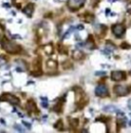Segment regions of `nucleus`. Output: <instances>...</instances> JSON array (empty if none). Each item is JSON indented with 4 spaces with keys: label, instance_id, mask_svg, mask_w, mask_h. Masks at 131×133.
I'll return each mask as SVG.
<instances>
[{
    "label": "nucleus",
    "instance_id": "f257e3e1",
    "mask_svg": "<svg viewBox=\"0 0 131 133\" xmlns=\"http://www.w3.org/2000/svg\"><path fill=\"white\" fill-rule=\"evenodd\" d=\"M0 42H1L2 48L10 54H18L22 51V48L20 45H18V44H16L12 41H9L6 37H3L1 40H0Z\"/></svg>",
    "mask_w": 131,
    "mask_h": 133
},
{
    "label": "nucleus",
    "instance_id": "f03ea898",
    "mask_svg": "<svg viewBox=\"0 0 131 133\" xmlns=\"http://www.w3.org/2000/svg\"><path fill=\"white\" fill-rule=\"evenodd\" d=\"M0 102H8L9 104H12L14 106L20 104V99L16 96L10 94V93H3L0 96Z\"/></svg>",
    "mask_w": 131,
    "mask_h": 133
},
{
    "label": "nucleus",
    "instance_id": "7ed1b4c3",
    "mask_svg": "<svg viewBox=\"0 0 131 133\" xmlns=\"http://www.w3.org/2000/svg\"><path fill=\"white\" fill-rule=\"evenodd\" d=\"M131 91V87L130 86H123V85H116L114 87V92L119 95V96H124L127 95Z\"/></svg>",
    "mask_w": 131,
    "mask_h": 133
},
{
    "label": "nucleus",
    "instance_id": "20e7f679",
    "mask_svg": "<svg viewBox=\"0 0 131 133\" xmlns=\"http://www.w3.org/2000/svg\"><path fill=\"white\" fill-rule=\"evenodd\" d=\"M112 32L117 38H121L125 34V26L123 24H116L112 27Z\"/></svg>",
    "mask_w": 131,
    "mask_h": 133
},
{
    "label": "nucleus",
    "instance_id": "39448f33",
    "mask_svg": "<svg viewBox=\"0 0 131 133\" xmlns=\"http://www.w3.org/2000/svg\"><path fill=\"white\" fill-rule=\"evenodd\" d=\"M85 0H69L68 2V7L71 10H78L84 5Z\"/></svg>",
    "mask_w": 131,
    "mask_h": 133
},
{
    "label": "nucleus",
    "instance_id": "423d86ee",
    "mask_svg": "<svg viewBox=\"0 0 131 133\" xmlns=\"http://www.w3.org/2000/svg\"><path fill=\"white\" fill-rule=\"evenodd\" d=\"M95 94L100 97H106L108 95V90L106 85L104 84H100L97 85L96 88H95Z\"/></svg>",
    "mask_w": 131,
    "mask_h": 133
},
{
    "label": "nucleus",
    "instance_id": "0eeeda50",
    "mask_svg": "<svg viewBox=\"0 0 131 133\" xmlns=\"http://www.w3.org/2000/svg\"><path fill=\"white\" fill-rule=\"evenodd\" d=\"M111 78L114 81H122L126 79V73L123 71H113L111 74Z\"/></svg>",
    "mask_w": 131,
    "mask_h": 133
},
{
    "label": "nucleus",
    "instance_id": "6e6552de",
    "mask_svg": "<svg viewBox=\"0 0 131 133\" xmlns=\"http://www.w3.org/2000/svg\"><path fill=\"white\" fill-rule=\"evenodd\" d=\"M26 108L27 110H29L30 113H36V114H39V110L36 106V104L33 99H29L27 104H26Z\"/></svg>",
    "mask_w": 131,
    "mask_h": 133
},
{
    "label": "nucleus",
    "instance_id": "1a4fd4ad",
    "mask_svg": "<svg viewBox=\"0 0 131 133\" xmlns=\"http://www.w3.org/2000/svg\"><path fill=\"white\" fill-rule=\"evenodd\" d=\"M23 12L25 14H27V16L31 18L32 14H33V12H34V4H32V3H29L28 5L25 6V8L23 9Z\"/></svg>",
    "mask_w": 131,
    "mask_h": 133
},
{
    "label": "nucleus",
    "instance_id": "9d476101",
    "mask_svg": "<svg viewBox=\"0 0 131 133\" xmlns=\"http://www.w3.org/2000/svg\"><path fill=\"white\" fill-rule=\"evenodd\" d=\"M46 66H47V69H48V72L49 71H56V69H58V62L52 60H48L46 62Z\"/></svg>",
    "mask_w": 131,
    "mask_h": 133
},
{
    "label": "nucleus",
    "instance_id": "9b49d317",
    "mask_svg": "<svg viewBox=\"0 0 131 133\" xmlns=\"http://www.w3.org/2000/svg\"><path fill=\"white\" fill-rule=\"evenodd\" d=\"M86 48L88 49H94L95 48V43H94V40L92 38V36H89L88 39H87V41L85 42V45H84Z\"/></svg>",
    "mask_w": 131,
    "mask_h": 133
},
{
    "label": "nucleus",
    "instance_id": "f8f14e48",
    "mask_svg": "<svg viewBox=\"0 0 131 133\" xmlns=\"http://www.w3.org/2000/svg\"><path fill=\"white\" fill-rule=\"evenodd\" d=\"M41 58L38 56L34 60V62H33V68H34V70L33 71H41Z\"/></svg>",
    "mask_w": 131,
    "mask_h": 133
},
{
    "label": "nucleus",
    "instance_id": "ddd939ff",
    "mask_svg": "<svg viewBox=\"0 0 131 133\" xmlns=\"http://www.w3.org/2000/svg\"><path fill=\"white\" fill-rule=\"evenodd\" d=\"M72 56H73V58L75 60H81L84 58V54L80 50H75V51H73V55H72Z\"/></svg>",
    "mask_w": 131,
    "mask_h": 133
},
{
    "label": "nucleus",
    "instance_id": "4468645a",
    "mask_svg": "<svg viewBox=\"0 0 131 133\" xmlns=\"http://www.w3.org/2000/svg\"><path fill=\"white\" fill-rule=\"evenodd\" d=\"M106 32V26H104V25H98V26H97L96 34H97L98 36H102Z\"/></svg>",
    "mask_w": 131,
    "mask_h": 133
},
{
    "label": "nucleus",
    "instance_id": "2eb2a0df",
    "mask_svg": "<svg viewBox=\"0 0 131 133\" xmlns=\"http://www.w3.org/2000/svg\"><path fill=\"white\" fill-rule=\"evenodd\" d=\"M64 98L62 99V102H58V104H56V106L53 108V110L54 112H56V113H62V104H64Z\"/></svg>",
    "mask_w": 131,
    "mask_h": 133
},
{
    "label": "nucleus",
    "instance_id": "dca6fc26",
    "mask_svg": "<svg viewBox=\"0 0 131 133\" xmlns=\"http://www.w3.org/2000/svg\"><path fill=\"white\" fill-rule=\"evenodd\" d=\"M43 49H44V51H45L46 54H49L50 55V54L53 53V46L51 45V44H47V45H45Z\"/></svg>",
    "mask_w": 131,
    "mask_h": 133
},
{
    "label": "nucleus",
    "instance_id": "f3484780",
    "mask_svg": "<svg viewBox=\"0 0 131 133\" xmlns=\"http://www.w3.org/2000/svg\"><path fill=\"white\" fill-rule=\"evenodd\" d=\"M84 18H85V22H87V23H91V22L94 20V16L89 14V12H86L84 14Z\"/></svg>",
    "mask_w": 131,
    "mask_h": 133
},
{
    "label": "nucleus",
    "instance_id": "a211bd4d",
    "mask_svg": "<svg viewBox=\"0 0 131 133\" xmlns=\"http://www.w3.org/2000/svg\"><path fill=\"white\" fill-rule=\"evenodd\" d=\"M58 52L60 54H68V48L64 46L62 44H58Z\"/></svg>",
    "mask_w": 131,
    "mask_h": 133
},
{
    "label": "nucleus",
    "instance_id": "6ab92c4d",
    "mask_svg": "<svg viewBox=\"0 0 131 133\" xmlns=\"http://www.w3.org/2000/svg\"><path fill=\"white\" fill-rule=\"evenodd\" d=\"M104 110H106V112H110V113H114V112H118L119 110H117V108L114 106H108L104 108Z\"/></svg>",
    "mask_w": 131,
    "mask_h": 133
},
{
    "label": "nucleus",
    "instance_id": "aec40b11",
    "mask_svg": "<svg viewBox=\"0 0 131 133\" xmlns=\"http://www.w3.org/2000/svg\"><path fill=\"white\" fill-rule=\"evenodd\" d=\"M126 122H127V120L124 117L123 118H119L118 119V126L119 127H124L126 125Z\"/></svg>",
    "mask_w": 131,
    "mask_h": 133
},
{
    "label": "nucleus",
    "instance_id": "412c9836",
    "mask_svg": "<svg viewBox=\"0 0 131 133\" xmlns=\"http://www.w3.org/2000/svg\"><path fill=\"white\" fill-rule=\"evenodd\" d=\"M54 128L56 129H58V130H62L64 129V123L62 120H58L56 124H54Z\"/></svg>",
    "mask_w": 131,
    "mask_h": 133
},
{
    "label": "nucleus",
    "instance_id": "4be33fe9",
    "mask_svg": "<svg viewBox=\"0 0 131 133\" xmlns=\"http://www.w3.org/2000/svg\"><path fill=\"white\" fill-rule=\"evenodd\" d=\"M70 125L72 127H78L79 125V120L78 119H70Z\"/></svg>",
    "mask_w": 131,
    "mask_h": 133
},
{
    "label": "nucleus",
    "instance_id": "5701e85b",
    "mask_svg": "<svg viewBox=\"0 0 131 133\" xmlns=\"http://www.w3.org/2000/svg\"><path fill=\"white\" fill-rule=\"evenodd\" d=\"M16 64H20V66H18L20 69H22V70H23V71L27 69V64H25V62H24L23 60H16Z\"/></svg>",
    "mask_w": 131,
    "mask_h": 133
},
{
    "label": "nucleus",
    "instance_id": "b1692460",
    "mask_svg": "<svg viewBox=\"0 0 131 133\" xmlns=\"http://www.w3.org/2000/svg\"><path fill=\"white\" fill-rule=\"evenodd\" d=\"M62 66H64V69H71L72 66H73V64H72V62H70V60H64V62H62Z\"/></svg>",
    "mask_w": 131,
    "mask_h": 133
},
{
    "label": "nucleus",
    "instance_id": "393cba45",
    "mask_svg": "<svg viewBox=\"0 0 131 133\" xmlns=\"http://www.w3.org/2000/svg\"><path fill=\"white\" fill-rule=\"evenodd\" d=\"M106 47H108V50H111V51L114 50V49L116 48V47L114 46V44H113L112 42H110V41H108V42H106Z\"/></svg>",
    "mask_w": 131,
    "mask_h": 133
},
{
    "label": "nucleus",
    "instance_id": "a878e982",
    "mask_svg": "<svg viewBox=\"0 0 131 133\" xmlns=\"http://www.w3.org/2000/svg\"><path fill=\"white\" fill-rule=\"evenodd\" d=\"M75 29H76L75 27H71V28H70V29L68 30V32H67V33H66V34L64 35V37H62V38H64H64H68V36H69V35L71 34V33H72V32H73V31H74Z\"/></svg>",
    "mask_w": 131,
    "mask_h": 133
},
{
    "label": "nucleus",
    "instance_id": "bb28decb",
    "mask_svg": "<svg viewBox=\"0 0 131 133\" xmlns=\"http://www.w3.org/2000/svg\"><path fill=\"white\" fill-rule=\"evenodd\" d=\"M31 75L35 76V77H39L42 75V71H33V72H31Z\"/></svg>",
    "mask_w": 131,
    "mask_h": 133
},
{
    "label": "nucleus",
    "instance_id": "cd10ccee",
    "mask_svg": "<svg viewBox=\"0 0 131 133\" xmlns=\"http://www.w3.org/2000/svg\"><path fill=\"white\" fill-rule=\"evenodd\" d=\"M41 100H42V106L43 108H47L48 104H47V99L45 97H41Z\"/></svg>",
    "mask_w": 131,
    "mask_h": 133
},
{
    "label": "nucleus",
    "instance_id": "c85d7f7f",
    "mask_svg": "<svg viewBox=\"0 0 131 133\" xmlns=\"http://www.w3.org/2000/svg\"><path fill=\"white\" fill-rule=\"evenodd\" d=\"M14 129L18 130V131H20V132H24V131H25V128H22V126L18 125V124L14 125Z\"/></svg>",
    "mask_w": 131,
    "mask_h": 133
},
{
    "label": "nucleus",
    "instance_id": "c756f323",
    "mask_svg": "<svg viewBox=\"0 0 131 133\" xmlns=\"http://www.w3.org/2000/svg\"><path fill=\"white\" fill-rule=\"evenodd\" d=\"M6 64V58L4 56H0V66H2Z\"/></svg>",
    "mask_w": 131,
    "mask_h": 133
},
{
    "label": "nucleus",
    "instance_id": "7c9ffc66",
    "mask_svg": "<svg viewBox=\"0 0 131 133\" xmlns=\"http://www.w3.org/2000/svg\"><path fill=\"white\" fill-rule=\"evenodd\" d=\"M121 48H123V49H129L130 48V45H129V44L128 43H126V42H124V43H122L121 44Z\"/></svg>",
    "mask_w": 131,
    "mask_h": 133
},
{
    "label": "nucleus",
    "instance_id": "2f4dec72",
    "mask_svg": "<svg viewBox=\"0 0 131 133\" xmlns=\"http://www.w3.org/2000/svg\"><path fill=\"white\" fill-rule=\"evenodd\" d=\"M23 125L26 126L28 129H31V124H30V123H27L26 121H23Z\"/></svg>",
    "mask_w": 131,
    "mask_h": 133
},
{
    "label": "nucleus",
    "instance_id": "473e14b6",
    "mask_svg": "<svg viewBox=\"0 0 131 133\" xmlns=\"http://www.w3.org/2000/svg\"><path fill=\"white\" fill-rule=\"evenodd\" d=\"M126 10H127V12H128V14H131V2H130V3L127 5V7H126Z\"/></svg>",
    "mask_w": 131,
    "mask_h": 133
},
{
    "label": "nucleus",
    "instance_id": "72a5a7b5",
    "mask_svg": "<svg viewBox=\"0 0 131 133\" xmlns=\"http://www.w3.org/2000/svg\"><path fill=\"white\" fill-rule=\"evenodd\" d=\"M84 29V26L83 25H79V26H77V30H83Z\"/></svg>",
    "mask_w": 131,
    "mask_h": 133
},
{
    "label": "nucleus",
    "instance_id": "f704fd0d",
    "mask_svg": "<svg viewBox=\"0 0 131 133\" xmlns=\"http://www.w3.org/2000/svg\"><path fill=\"white\" fill-rule=\"evenodd\" d=\"M12 36L14 39H16V38H18V39H20V38H22L20 35H12Z\"/></svg>",
    "mask_w": 131,
    "mask_h": 133
},
{
    "label": "nucleus",
    "instance_id": "c9c22d12",
    "mask_svg": "<svg viewBox=\"0 0 131 133\" xmlns=\"http://www.w3.org/2000/svg\"><path fill=\"white\" fill-rule=\"evenodd\" d=\"M95 75H106V72H96Z\"/></svg>",
    "mask_w": 131,
    "mask_h": 133
},
{
    "label": "nucleus",
    "instance_id": "e433bc0d",
    "mask_svg": "<svg viewBox=\"0 0 131 133\" xmlns=\"http://www.w3.org/2000/svg\"><path fill=\"white\" fill-rule=\"evenodd\" d=\"M0 26H1V28H2V30H4V29H5V27H4V25L2 24V22H0Z\"/></svg>",
    "mask_w": 131,
    "mask_h": 133
},
{
    "label": "nucleus",
    "instance_id": "4c0bfd02",
    "mask_svg": "<svg viewBox=\"0 0 131 133\" xmlns=\"http://www.w3.org/2000/svg\"><path fill=\"white\" fill-rule=\"evenodd\" d=\"M3 6H4V7H10V5H9L8 3H3Z\"/></svg>",
    "mask_w": 131,
    "mask_h": 133
},
{
    "label": "nucleus",
    "instance_id": "58836bf2",
    "mask_svg": "<svg viewBox=\"0 0 131 133\" xmlns=\"http://www.w3.org/2000/svg\"><path fill=\"white\" fill-rule=\"evenodd\" d=\"M108 1H111V2H113V1H115V0H108Z\"/></svg>",
    "mask_w": 131,
    "mask_h": 133
},
{
    "label": "nucleus",
    "instance_id": "ea45409f",
    "mask_svg": "<svg viewBox=\"0 0 131 133\" xmlns=\"http://www.w3.org/2000/svg\"><path fill=\"white\" fill-rule=\"evenodd\" d=\"M129 106H130V108H131V102H130V104H129Z\"/></svg>",
    "mask_w": 131,
    "mask_h": 133
},
{
    "label": "nucleus",
    "instance_id": "a19ab883",
    "mask_svg": "<svg viewBox=\"0 0 131 133\" xmlns=\"http://www.w3.org/2000/svg\"><path fill=\"white\" fill-rule=\"evenodd\" d=\"M130 75H131V71H130Z\"/></svg>",
    "mask_w": 131,
    "mask_h": 133
},
{
    "label": "nucleus",
    "instance_id": "79ce46f5",
    "mask_svg": "<svg viewBox=\"0 0 131 133\" xmlns=\"http://www.w3.org/2000/svg\"><path fill=\"white\" fill-rule=\"evenodd\" d=\"M12 1H14V0H12Z\"/></svg>",
    "mask_w": 131,
    "mask_h": 133
}]
</instances>
